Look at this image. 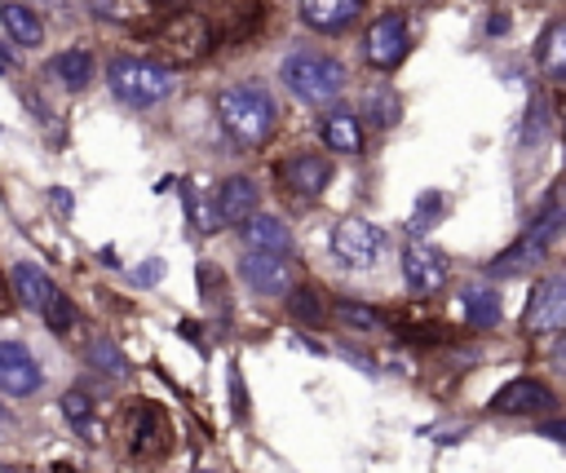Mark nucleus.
Instances as JSON below:
<instances>
[{"instance_id":"f257e3e1","label":"nucleus","mask_w":566,"mask_h":473,"mask_svg":"<svg viewBox=\"0 0 566 473\" xmlns=\"http://www.w3.org/2000/svg\"><path fill=\"white\" fill-rule=\"evenodd\" d=\"M217 119H221L226 137L239 150H256V146L270 141V133L279 124V111H274V97L261 84H230V88L217 93Z\"/></svg>"},{"instance_id":"f03ea898","label":"nucleus","mask_w":566,"mask_h":473,"mask_svg":"<svg viewBox=\"0 0 566 473\" xmlns=\"http://www.w3.org/2000/svg\"><path fill=\"white\" fill-rule=\"evenodd\" d=\"M106 80H111V93L124 106H137V111L177 93V75L168 66H159V62H146V57H111Z\"/></svg>"},{"instance_id":"7ed1b4c3","label":"nucleus","mask_w":566,"mask_h":473,"mask_svg":"<svg viewBox=\"0 0 566 473\" xmlns=\"http://www.w3.org/2000/svg\"><path fill=\"white\" fill-rule=\"evenodd\" d=\"M283 84H287L301 102L318 106V102L340 97V88H345V66H340L336 57H327V53L301 49V53L283 57Z\"/></svg>"},{"instance_id":"20e7f679","label":"nucleus","mask_w":566,"mask_h":473,"mask_svg":"<svg viewBox=\"0 0 566 473\" xmlns=\"http://www.w3.org/2000/svg\"><path fill=\"white\" fill-rule=\"evenodd\" d=\"M9 283H13L18 301H22L27 309H35L53 332H71V323H75V305L62 296V287H57L40 265L18 261V265L9 270Z\"/></svg>"},{"instance_id":"39448f33","label":"nucleus","mask_w":566,"mask_h":473,"mask_svg":"<svg viewBox=\"0 0 566 473\" xmlns=\"http://www.w3.org/2000/svg\"><path fill=\"white\" fill-rule=\"evenodd\" d=\"M557 230H562V208H557V199L548 195V203H544V212L535 217V225L526 230V239H522V243H513L509 252H500L486 270H491V274H522L526 265H535V261L553 248Z\"/></svg>"},{"instance_id":"423d86ee","label":"nucleus","mask_w":566,"mask_h":473,"mask_svg":"<svg viewBox=\"0 0 566 473\" xmlns=\"http://www.w3.org/2000/svg\"><path fill=\"white\" fill-rule=\"evenodd\" d=\"M380 252H385V234L371 221H363V217L336 221V230H332V256L345 270H371L380 261Z\"/></svg>"},{"instance_id":"0eeeda50","label":"nucleus","mask_w":566,"mask_h":473,"mask_svg":"<svg viewBox=\"0 0 566 473\" xmlns=\"http://www.w3.org/2000/svg\"><path fill=\"white\" fill-rule=\"evenodd\" d=\"M124 433H128L133 455H142V460L164 455L172 442V424L155 402H128L124 407Z\"/></svg>"},{"instance_id":"6e6552de","label":"nucleus","mask_w":566,"mask_h":473,"mask_svg":"<svg viewBox=\"0 0 566 473\" xmlns=\"http://www.w3.org/2000/svg\"><path fill=\"white\" fill-rule=\"evenodd\" d=\"M155 40H159V49H164L172 62H199V57L212 49V27H208L203 13H190V9H186V13H172Z\"/></svg>"},{"instance_id":"1a4fd4ad","label":"nucleus","mask_w":566,"mask_h":473,"mask_svg":"<svg viewBox=\"0 0 566 473\" xmlns=\"http://www.w3.org/2000/svg\"><path fill=\"white\" fill-rule=\"evenodd\" d=\"M367 62L376 71H394L402 57H407V22L402 13H380L371 27H367V44H363Z\"/></svg>"},{"instance_id":"9d476101","label":"nucleus","mask_w":566,"mask_h":473,"mask_svg":"<svg viewBox=\"0 0 566 473\" xmlns=\"http://www.w3.org/2000/svg\"><path fill=\"white\" fill-rule=\"evenodd\" d=\"M44 385V371L35 362V354L22 340H0V393L27 398Z\"/></svg>"},{"instance_id":"9b49d317","label":"nucleus","mask_w":566,"mask_h":473,"mask_svg":"<svg viewBox=\"0 0 566 473\" xmlns=\"http://www.w3.org/2000/svg\"><path fill=\"white\" fill-rule=\"evenodd\" d=\"M402 278H407L411 292L433 296V292L447 287L451 265H447V256H442L438 248H429V243H411V248L402 252Z\"/></svg>"},{"instance_id":"f8f14e48","label":"nucleus","mask_w":566,"mask_h":473,"mask_svg":"<svg viewBox=\"0 0 566 473\" xmlns=\"http://www.w3.org/2000/svg\"><path fill=\"white\" fill-rule=\"evenodd\" d=\"M562 323H566V278L553 274V278H544V283L531 292V301H526V332L553 336Z\"/></svg>"},{"instance_id":"ddd939ff","label":"nucleus","mask_w":566,"mask_h":473,"mask_svg":"<svg viewBox=\"0 0 566 473\" xmlns=\"http://www.w3.org/2000/svg\"><path fill=\"white\" fill-rule=\"evenodd\" d=\"M553 407H557L553 389H548L544 380H531V376L509 380V385L491 398V411H495V416H544V411H553Z\"/></svg>"},{"instance_id":"4468645a","label":"nucleus","mask_w":566,"mask_h":473,"mask_svg":"<svg viewBox=\"0 0 566 473\" xmlns=\"http://www.w3.org/2000/svg\"><path fill=\"white\" fill-rule=\"evenodd\" d=\"M239 270H243L248 287L261 292V296H283V292L292 287V265H287V256H279V252L248 248V256L239 261Z\"/></svg>"},{"instance_id":"2eb2a0df","label":"nucleus","mask_w":566,"mask_h":473,"mask_svg":"<svg viewBox=\"0 0 566 473\" xmlns=\"http://www.w3.org/2000/svg\"><path fill=\"white\" fill-rule=\"evenodd\" d=\"M279 177H283L296 195H323L327 181H332V164H327L323 155H292V159H283Z\"/></svg>"},{"instance_id":"dca6fc26","label":"nucleus","mask_w":566,"mask_h":473,"mask_svg":"<svg viewBox=\"0 0 566 473\" xmlns=\"http://www.w3.org/2000/svg\"><path fill=\"white\" fill-rule=\"evenodd\" d=\"M358 9H363V0H301V22L310 31L332 35V31H345L358 18Z\"/></svg>"},{"instance_id":"f3484780","label":"nucleus","mask_w":566,"mask_h":473,"mask_svg":"<svg viewBox=\"0 0 566 473\" xmlns=\"http://www.w3.org/2000/svg\"><path fill=\"white\" fill-rule=\"evenodd\" d=\"M243 243L248 248H261V252H279V256H292V234L279 217L270 212H248L243 217Z\"/></svg>"},{"instance_id":"a211bd4d","label":"nucleus","mask_w":566,"mask_h":473,"mask_svg":"<svg viewBox=\"0 0 566 473\" xmlns=\"http://www.w3.org/2000/svg\"><path fill=\"white\" fill-rule=\"evenodd\" d=\"M318 133H323V146L336 150V155H358L363 150V124H358L354 111H332Z\"/></svg>"},{"instance_id":"6ab92c4d","label":"nucleus","mask_w":566,"mask_h":473,"mask_svg":"<svg viewBox=\"0 0 566 473\" xmlns=\"http://www.w3.org/2000/svg\"><path fill=\"white\" fill-rule=\"evenodd\" d=\"M248 212H256V186L248 177H230L221 190H217V221L221 225H234L243 221Z\"/></svg>"},{"instance_id":"aec40b11","label":"nucleus","mask_w":566,"mask_h":473,"mask_svg":"<svg viewBox=\"0 0 566 473\" xmlns=\"http://www.w3.org/2000/svg\"><path fill=\"white\" fill-rule=\"evenodd\" d=\"M0 22H4V31L13 35V44L35 49V44L44 40V22H40V13L27 9L22 0H4V4H0Z\"/></svg>"},{"instance_id":"412c9836","label":"nucleus","mask_w":566,"mask_h":473,"mask_svg":"<svg viewBox=\"0 0 566 473\" xmlns=\"http://www.w3.org/2000/svg\"><path fill=\"white\" fill-rule=\"evenodd\" d=\"M49 75H53L62 88L80 93V88L93 80V53H88V49H62V53L49 62Z\"/></svg>"},{"instance_id":"4be33fe9","label":"nucleus","mask_w":566,"mask_h":473,"mask_svg":"<svg viewBox=\"0 0 566 473\" xmlns=\"http://www.w3.org/2000/svg\"><path fill=\"white\" fill-rule=\"evenodd\" d=\"M62 416L71 420V429L84 438V442H97L102 429H97V416H93V398L84 389H66L62 393Z\"/></svg>"},{"instance_id":"5701e85b","label":"nucleus","mask_w":566,"mask_h":473,"mask_svg":"<svg viewBox=\"0 0 566 473\" xmlns=\"http://www.w3.org/2000/svg\"><path fill=\"white\" fill-rule=\"evenodd\" d=\"M460 309H464L469 327H495L500 323V292L495 287H469L460 296Z\"/></svg>"},{"instance_id":"b1692460","label":"nucleus","mask_w":566,"mask_h":473,"mask_svg":"<svg viewBox=\"0 0 566 473\" xmlns=\"http://www.w3.org/2000/svg\"><path fill=\"white\" fill-rule=\"evenodd\" d=\"M539 66L553 84H562V75H566V27L562 22H548V31L539 40Z\"/></svg>"},{"instance_id":"393cba45","label":"nucleus","mask_w":566,"mask_h":473,"mask_svg":"<svg viewBox=\"0 0 566 473\" xmlns=\"http://www.w3.org/2000/svg\"><path fill=\"white\" fill-rule=\"evenodd\" d=\"M88 362L97 367V371H106V376H133V362L119 354V345L115 340H106V336H93L88 340Z\"/></svg>"},{"instance_id":"a878e982","label":"nucleus","mask_w":566,"mask_h":473,"mask_svg":"<svg viewBox=\"0 0 566 473\" xmlns=\"http://www.w3.org/2000/svg\"><path fill=\"white\" fill-rule=\"evenodd\" d=\"M336 318L349 332H380L385 327V314H376L371 305H358V301H336Z\"/></svg>"},{"instance_id":"bb28decb","label":"nucleus","mask_w":566,"mask_h":473,"mask_svg":"<svg viewBox=\"0 0 566 473\" xmlns=\"http://www.w3.org/2000/svg\"><path fill=\"white\" fill-rule=\"evenodd\" d=\"M287 309H292V318L296 323H310V327H318V318H323V296H318V287H296V292H287Z\"/></svg>"},{"instance_id":"cd10ccee","label":"nucleus","mask_w":566,"mask_h":473,"mask_svg":"<svg viewBox=\"0 0 566 473\" xmlns=\"http://www.w3.org/2000/svg\"><path fill=\"white\" fill-rule=\"evenodd\" d=\"M438 212H442V195H424V199L416 203V217H411V230L420 234V230H429V225H438Z\"/></svg>"},{"instance_id":"c85d7f7f","label":"nucleus","mask_w":566,"mask_h":473,"mask_svg":"<svg viewBox=\"0 0 566 473\" xmlns=\"http://www.w3.org/2000/svg\"><path fill=\"white\" fill-rule=\"evenodd\" d=\"M371 111H376L371 119H376V124H385V128L398 119V102H394V97H385V93H371Z\"/></svg>"},{"instance_id":"c756f323","label":"nucleus","mask_w":566,"mask_h":473,"mask_svg":"<svg viewBox=\"0 0 566 473\" xmlns=\"http://www.w3.org/2000/svg\"><path fill=\"white\" fill-rule=\"evenodd\" d=\"M159 274H164V261H146V265H137V270H133V278H137V283H159Z\"/></svg>"},{"instance_id":"7c9ffc66","label":"nucleus","mask_w":566,"mask_h":473,"mask_svg":"<svg viewBox=\"0 0 566 473\" xmlns=\"http://www.w3.org/2000/svg\"><path fill=\"white\" fill-rule=\"evenodd\" d=\"M230 393H234V411L243 416V407H248V398H243V385H239V371L230 367Z\"/></svg>"},{"instance_id":"2f4dec72","label":"nucleus","mask_w":566,"mask_h":473,"mask_svg":"<svg viewBox=\"0 0 566 473\" xmlns=\"http://www.w3.org/2000/svg\"><path fill=\"white\" fill-rule=\"evenodd\" d=\"M486 31H491V35H500V31H509V18H504V13H491V22H486Z\"/></svg>"},{"instance_id":"473e14b6","label":"nucleus","mask_w":566,"mask_h":473,"mask_svg":"<svg viewBox=\"0 0 566 473\" xmlns=\"http://www.w3.org/2000/svg\"><path fill=\"white\" fill-rule=\"evenodd\" d=\"M0 473H27V469H18V464H0Z\"/></svg>"},{"instance_id":"72a5a7b5","label":"nucleus","mask_w":566,"mask_h":473,"mask_svg":"<svg viewBox=\"0 0 566 473\" xmlns=\"http://www.w3.org/2000/svg\"><path fill=\"white\" fill-rule=\"evenodd\" d=\"M0 424H9V411H4V402H0Z\"/></svg>"},{"instance_id":"f704fd0d","label":"nucleus","mask_w":566,"mask_h":473,"mask_svg":"<svg viewBox=\"0 0 566 473\" xmlns=\"http://www.w3.org/2000/svg\"><path fill=\"white\" fill-rule=\"evenodd\" d=\"M0 133H4V124H0Z\"/></svg>"}]
</instances>
